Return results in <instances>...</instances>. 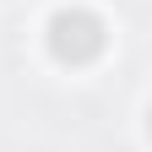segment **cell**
Masks as SVG:
<instances>
[{"instance_id":"cell-1","label":"cell","mask_w":152,"mask_h":152,"mask_svg":"<svg viewBox=\"0 0 152 152\" xmlns=\"http://www.w3.org/2000/svg\"><path fill=\"white\" fill-rule=\"evenodd\" d=\"M49 49H54V60H71V65L98 60V54H103V22H98L92 11H82V6L54 11V22H49Z\"/></svg>"}]
</instances>
